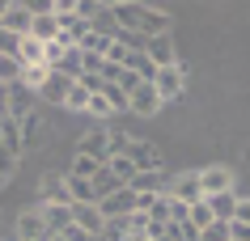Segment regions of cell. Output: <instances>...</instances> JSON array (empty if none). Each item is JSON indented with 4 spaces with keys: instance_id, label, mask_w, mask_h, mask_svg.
Listing matches in <instances>:
<instances>
[{
    "instance_id": "f35d334b",
    "label": "cell",
    "mask_w": 250,
    "mask_h": 241,
    "mask_svg": "<svg viewBox=\"0 0 250 241\" xmlns=\"http://www.w3.org/2000/svg\"><path fill=\"white\" fill-rule=\"evenodd\" d=\"M4 4H9V0H0V13H4Z\"/></svg>"
},
{
    "instance_id": "74e56055",
    "label": "cell",
    "mask_w": 250,
    "mask_h": 241,
    "mask_svg": "<svg viewBox=\"0 0 250 241\" xmlns=\"http://www.w3.org/2000/svg\"><path fill=\"white\" fill-rule=\"evenodd\" d=\"M60 237H64V241H93V237H89V233H81V228H77V224L68 228V233H60Z\"/></svg>"
},
{
    "instance_id": "30bf717a",
    "label": "cell",
    "mask_w": 250,
    "mask_h": 241,
    "mask_svg": "<svg viewBox=\"0 0 250 241\" xmlns=\"http://www.w3.org/2000/svg\"><path fill=\"white\" fill-rule=\"evenodd\" d=\"M30 21H34V17H30V9L21 4V0H9L4 13H0V30H9V34H17V38L30 34Z\"/></svg>"
},
{
    "instance_id": "b9f144b4",
    "label": "cell",
    "mask_w": 250,
    "mask_h": 241,
    "mask_svg": "<svg viewBox=\"0 0 250 241\" xmlns=\"http://www.w3.org/2000/svg\"><path fill=\"white\" fill-rule=\"evenodd\" d=\"M42 241H47V237H42Z\"/></svg>"
},
{
    "instance_id": "ab89813d",
    "label": "cell",
    "mask_w": 250,
    "mask_h": 241,
    "mask_svg": "<svg viewBox=\"0 0 250 241\" xmlns=\"http://www.w3.org/2000/svg\"><path fill=\"white\" fill-rule=\"evenodd\" d=\"M4 186H9V182H4V178H0V190H4Z\"/></svg>"
},
{
    "instance_id": "4fadbf2b",
    "label": "cell",
    "mask_w": 250,
    "mask_h": 241,
    "mask_svg": "<svg viewBox=\"0 0 250 241\" xmlns=\"http://www.w3.org/2000/svg\"><path fill=\"white\" fill-rule=\"evenodd\" d=\"M98 212H102L106 220H119V216H132V212H136V195H132L127 186H123V190H115V195H106V199L98 203Z\"/></svg>"
},
{
    "instance_id": "ac0fdd59",
    "label": "cell",
    "mask_w": 250,
    "mask_h": 241,
    "mask_svg": "<svg viewBox=\"0 0 250 241\" xmlns=\"http://www.w3.org/2000/svg\"><path fill=\"white\" fill-rule=\"evenodd\" d=\"M208 212H212V220H225V224H233V207H237V195L233 190H221V195H208Z\"/></svg>"
},
{
    "instance_id": "d590c367",
    "label": "cell",
    "mask_w": 250,
    "mask_h": 241,
    "mask_svg": "<svg viewBox=\"0 0 250 241\" xmlns=\"http://www.w3.org/2000/svg\"><path fill=\"white\" fill-rule=\"evenodd\" d=\"M119 89H123V93H132L136 85H140V76H136V72H127V68H123V72H119V80H115Z\"/></svg>"
},
{
    "instance_id": "7c38bea8",
    "label": "cell",
    "mask_w": 250,
    "mask_h": 241,
    "mask_svg": "<svg viewBox=\"0 0 250 241\" xmlns=\"http://www.w3.org/2000/svg\"><path fill=\"white\" fill-rule=\"evenodd\" d=\"M39 212H42V224H47L51 237H60V233L72 228V203L68 207H60V203H39Z\"/></svg>"
},
{
    "instance_id": "4dcf8cb0",
    "label": "cell",
    "mask_w": 250,
    "mask_h": 241,
    "mask_svg": "<svg viewBox=\"0 0 250 241\" xmlns=\"http://www.w3.org/2000/svg\"><path fill=\"white\" fill-rule=\"evenodd\" d=\"M102 97L106 102H110V110H127V93H123V89H119V85H102Z\"/></svg>"
},
{
    "instance_id": "5b68a950",
    "label": "cell",
    "mask_w": 250,
    "mask_h": 241,
    "mask_svg": "<svg viewBox=\"0 0 250 241\" xmlns=\"http://www.w3.org/2000/svg\"><path fill=\"white\" fill-rule=\"evenodd\" d=\"M161 106H166V102H161V93L148 85V80H140L132 93H127V110H132V114H145L148 119V114H157Z\"/></svg>"
},
{
    "instance_id": "603a6c76",
    "label": "cell",
    "mask_w": 250,
    "mask_h": 241,
    "mask_svg": "<svg viewBox=\"0 0 250 241\" xmlns=\"http://www.w3.org/2000/svg\"><path fill=\"white\" fill-rule=\"evenodd\" d=\"M0 148H9V152H17V157H26V152H21V123H17V119H4V123H0Z\"/></svg>"
},
{
    "instance_id": "836d02e7",
    "label": "cell",
    "mask_w": 250,
    "mask_h": 241,
    "mask_svg": "<svg viewBox=\"0 0 250 241\" xmlns=\"http://www.w3.org/2000/svg\"><path fill=\"white\" fill-rule=\"evenodd\" d=\"M93 169H98V161H89V157H77L68 174H72V178H93Z\"/></svg>"
},
{
    "instance_id": "8992f818",
    "label": "cell",
    "mask_w": 250,
    "mask_h": 241,
    "mask_svg": "<svg viewBox=\"0 0 250 241\" xmlns=\"http://www.w3.org/2000/svg\"><path fill=\"white\" fill-rule=\"evenodd\" d=\"M166 195H170V199H178V203H187V207H191V203H199V199H204V186H199V169H183V174L174 178V186L166 190Z\"/></svg>"
},
{
    "instance_id": "e0dca14e",
    "label": "cell",
    "mask_w": 250,
    "mask_h": 241,
    "mask_svg": "<svg viewBox=\"0 0 250 241\" xmlns=\"http://www.w3.org/2000/svg\"><path fill=\"white\" fill-rule=\"evenodd\" d=\"M72 85H77V80H68L64 72H51V76H47V85L39 89V97H42V102H51V106H64V97H68V89H72Z\"/></svg>"
},
{
    "instance_id": "60d3db41",
    "label": "cell",
    "mask_w": 250,
    "mask_h": 241,
    "mask_svg": "<svg viewBox=\"0 0 250 241\" xmlns=\"http://www.w3.org/2000/svg\"><path fill=\"white\" fill-rule=\"evenodd\" d=\"M47 241H64V237H47Z\"/></svg>"
},
{
    "instance_id": "1f68e13d",
    "label": "cell",
    "mask_w": 250,
    "mask_h": 241,
    "mask_svg": "<svg viewBox=\"0 0 250 241\" xmlns=\"http://www.w3.org/2000/svg\"><path fill=\"white\" fill-rule=\"evenodd\" d=\"M17 165H21V157H17V152H9V148H0V178H4V182L17 174Z\"/></svg>"
},
{
    "instance_id": "9c48e42d",
    "label": "cell",
    "mask_w": 250,
    "mask_h": 241,
    "mask_svg": "<svg viewBox=\"0 0 250 241\" xmlns=\"http://www.w3.org/2000/svg\"><path fill=\"white\" fill-rule=\"evenodd\" d=\"M145 59H148L153 68H174V64H178V47H174V38H170V34L148 38V42H145Z\"/></svg>"
},
{
    "instance_id": "e575fe53",
    "label": "cell",
    "mask_w": 250,
    "mask_h": 241,
    "mask_svg": "<svg viewBox=\"0 0 250 241\" xmlns=\"http://www.w3.org/2000/svg\"><path fill=\"white\" fill-rule=\"evenodd\" d=\"M233 224H246V228H250V199H237V207H233Z\"/></svg>"
},
{
    "instance_id": "52a82bcc",
    "label": "cell",
    "mask_w": 250,
    "mask_h": 241,
    "mask_svg": "<svg viewBox=\"0 0 250 241\" xmlns=\"http://www.w3.org/2000/svg\"><path fill=\"white\" fill-rule=\"evenodd\" d=\"M72 224L98 241V237H102V228H106V216L98 212V203H72Z\"/></svg>"
},
{
    "instance_id": "277c9868",
    "label": "cell",
    "mask_w": 250,
    "mask_h": 241,
    "mask_svg": "<svg viewBox=\"0 0 250 241\" xmlns=\"http://www.w3.org/2000/svg\"><path fill=\"white\" fill-rule=\"evenodd\" d=\"M123 157L136 165V174H148V169H161V148L153 140H127Z\"/></svg>"
},
{
    "instance_id": "4316f807",
    "label": "cell",
    "mask_w": 250,
    "mask_h": 241,
    "mask_svg": "<svg viewBox=\"0 0 250 241\" xmlns=\"http://www.w3.org/2000/svg\"><path fill=\"white\" fill-rule=\"evenodd\" d=\"M47 76H51V68H42V64H34V68H21V85H26L30 93H39L42 85H47Z\"/></svg>"
},
{
    "instance_id": "d6a6232c",
    "label": "cell",
    "mask_w": 250,
    "mask_h": 241,
    "mask_svg": "<svg viewBox=\"0 0 250 241\" xmlns=\"http://www.w3.org/2000/svg\"><path fill=\"white\" fill-rule=\"evenodd\" d=\"M199 241H229V224H225V220H212V224L199 233Z\"/></svg>"
},
{
    "instance_id": "f546056e",
    "label": "cell",
    "mask_w": 250,
    "mask_h": 241,
    "mask_svg": "<svg viewBox=\"0 0 250 241\" xmlns=\"http://www.w3.org/2000/svg\"><path fill=\"white\" fill-rule=\"evenodd\" d=\"M85 114H93V119H98V127H102V119H110L115 110H110V102H106L102 93H93V97H89V106H85Z\"/></svg>"
},
{
    "instance_id": "8d00e7d4",
    "label": "cell",
    "mask_w": 250,
    "mask_h": 241,
    "mask_svg": "<svg viewBox=\"0 0 250 241\" xmlns=\"http://www.w3.org/2000/svg\"><path fill=\"white\" fill-rule=\"evenodd\" d=\"M229 241H250V228L246 224H229Z\"/></svg>"
},
{
    "instance_id": "44dd1931",
    "label": "cell",
    "mask_w": 250,
    "mask_h": 241,
    "mask_svg": "<svg viewBox=\"0 0 250 241\" xmlns=\"http://www.w3.org/2000/svg\"><path fill=\"white\" fill-rule=\"evenodd\" d=\"M127 190H132V195H140V199H145V195H161V169L136 174L132 182H127Z\"/></svg>"
},
{
    "instance_id": "8fae6325",
    "label": "cell",
    "mask_w": 250,
    "mask_h": 241,
    "mask_svg": "<svg viewBox=\"0 0 250 241\" xmlns=\"http://www.w3.org/2000/svg\"><path fill=\"white\" fill-rule=\"evenodd\" d=\"M4 93H9V119H26V114H34V102H39V93H30L21 80H13V85H4Z\"/></svg>"
},
{
    "instance_id": "d6986e66",
    "label": "cell",
    "mask_w": 250,
    "mask_h": 241,
    "mask_svg": "<svg viewBox=\"0 0 250 241\" xmlns=\"http://www.w3.org/2000/svg\"><path fill=\"white\" fill-rule=\"evenodd\" d=\"M89 186H93V195H98V203H102L106 195H115V190H123V182H119V178L110 174L106 165H98V169H93V178H89Z\"/></svg>"
},
{
    "instance_id": "ffe728a7",
    "label": "cell",
    "mask_w": 250,
    "mask_h": 241,
    "mask_svg": "<svg viewBox=\"0 0 250 241\" xmlns=\"http://www.w3.org/2000/svg\"><path fill=\"white\" fill-rule=\"evenodd\" d=\"M30 38H39L42 47L60 38V21H55V13H47V17H34V21H30Z\"/></svg>"
},
{
    "instance_id": "484cf974",
    "label": "cell",
    "mask_w": 250,
    "mask_h": 241,
    "mask_svg": "<svg viewBox=\"0 0 250 241\" xmlns=\"http://www.w3.org/2000/svg\"><path fill=\"white\" fill-rule=\"evenodd\" d=\"M106 169H110V174H115L119 182H123V186H127V182H132V178H136V165H132V161H127V157H123V152H115V157L106 161Z\"/></svg>"
},
{
    "instance_id": "d4e9b609",
    "label": "cell",
    "mask_w": 250,
    "mask_h": 241,
    "mask_svg": "<svg viewBox=\"0 0 250 241\" xmlns=\"http://www.w3.org/2000/svg\"><path fill=\"white\" fill-rule=\"evenodd\" d=\"M123 228H127V241H148V216L145 212L123 216Z\"/></svg>"
},
{
    "instance_id": "ba28073f",
    "label": "cell",
    "mask_w": 250,
    "mask_h": 241,
    "mask_svg": "<svg viewBox=\"0 0 250 241\" xmlns=\"http://www.w3.org/2000/svg\"><path fill=\"white\" fill-rule=\"evenodd\" d=\"M13 228H17V241H42V237H51L47 224H42V212H39V207H21Z\"/></svg>"
},
{
    "instance_id": "cb8c5ba5",
    "label": "cell",
    "mask_w": 250,
    "mask_h": 241,
    "mask_svg": "<svg viewBox=\"0 0 250 241\" xmlns=\"http://www.w3.org/2000/svg\"><path fill=\"white\" fill-rule=\"evenodd\" d=\"M17 64H21V68H34V64H42V42L26 34V38H21V47H17ZM42 68H47V64H42Z\"/></svg>"
},
{
    "instance_id": "3957f363",
    "label": "cell",
    "mask_w": 250,
    "mask_h": 241,
    "mask_svg": "<svg viewBox=\"0 0 250 241\" xmlns=\"http://www.w3.org/2000/svg\"><path fill=\"white\" fill-rule=\"evenodd\" d=\"M148 85L161 93V102H174V97H183V89H187V68H183V64L157 68V72L148 76Z\"/></svg>"
},
{
    "instance_id": "7402d4cb",
    "label": "cell",
    "mask_w": 250,
    "mask_h": 241,
    "mask_svg": "<svg viewBox=\"0 0 250 241\" xmlns=\"http://www.w3.org/2000/svg\"><path fill=\"white\" fill-rule=\"evenodd\" d=\"M64 186H68V199H72V203H98V195H93V186H89V178L64 174Z\"/></svg>"
},
{
    "instance_id": "5bb4252c",
    "label": "cell",
    "mask_w": 250,
    "mask_h": 241,
    "mask_svg": "<svg viewBox=\"0 0 250 241\" xmlns=\"http://www.w3.org/2000/svg\"><path fill=\"white\" fill-rule=\"evenodd\" d=\"M42 140H47V119L34 110V114H26V119H21V152L42 148Z\"/></svg>"
},
{
    "instance_id": "7a4b0ae2",
    "label": "cell",
    "mask_w": 250,
    "mask_h": 241,
    "mask_svg": "<svg viewBox=\"0 0 250 241\" xmlns=\"http://www.w3.org/2000/svg\"><path fill=\"white\" fill-rule=\"evenodd\" d=\"M77 157H89V161H98V165H106V161L115 157V152H110V127H89V131L77 140Z\"/></svg>"
},
{
    "instance_id": "6da1fadb",
    "label": "cell",
    "mask_w": 250,
    "mask_h": 241,
    "mask_svg": "<svg viewBox=\"0 0 250 241\" xmlns=\"http://www.w3.org/2000/svg\"><path fill=\"white\" fill-rule=\"evenodd\" d=\"M110 17H115L119 34H145V38H161L174 26V17L166 9H153V4H140V0H115Z\"/></svg>"
},
{
    "instance_id": "83f0119b",
    "label": "cell",
    "mask_w": 250,
    "mask_h": 241,
    "mask_svg": "<svg viewBox=\"0 0 250 241\" xmlns=\"http://www.w3.org/2000/svg\"><path fill=\"white\" fill-rule=\"evenodd\" d=\"M89 89H81V85H72L68 89V97H64V110H72V114H85V106H89Z\"/></svg>"
},
{
    "instance_id": "9a60e30c",
    "label": "cell",
    "mask_w": 250,
    "mask_h": 241,
    "mask_svg": "<svg viewBox=\"0 0 250 241\" xmlns=\"http://www.w3.org/2000/svg\"><path fill=\"white\" fill-rule=\"evenodd\" d=\"M199 186H204V199L221 195V190H233V174L225 165H208V169H199Z\"/></svg>"
},
{
    "instance_id": "f1b7e54d",
    "label": "cell",
    "mask_w": 250,
    "mask_h": 241,
    "mask_svg": "<svg viewBox=\"0 0 250 241\" xmlns=\"http://www.w3.org/2000/svg\"><path fill=\"white\" fill-rule=\"evenodd\" d=\"M13 80H21V64L13 55H0V85H13Z\"/></svg>"
},
{
    "instance_id": "2e32d148",
    "label": "cell",
    "mask_w": 250,
    "mask_h": 241,
    "mask_svg": "<svg viewBox=\"0 0 250 241\" xmlns=\"http://www.w3.org/2000/svg\"><path fill=\"white\" fill-rule=\"evenodd\" d=\"M39 203H60V207H68V186H64V174H42L39 182Z\"/></svg>"
}]
</instances>
